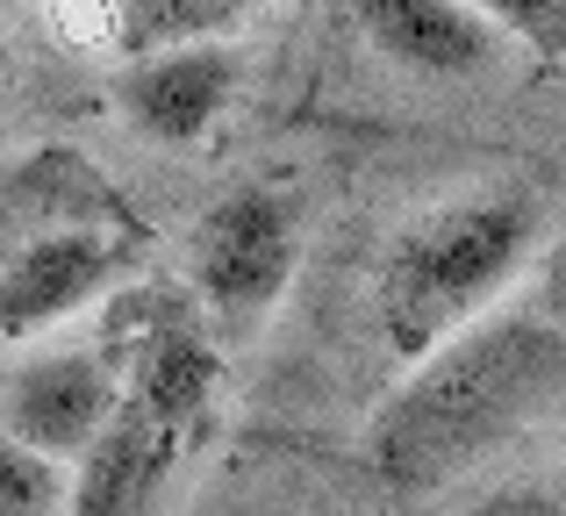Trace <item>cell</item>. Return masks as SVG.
<instances>
[{
	"label": "cell",
	"mask_w": 566,
	"mask_h": 516,
	"mask_svg": "<svg viewBox=\"0 0 566 516\" xmlns=\"http://www.w3.org/2000/svg\"><path fill=\"white\" fill-rule=\"evenodd\" d=\"M193 438L201 431H187L180 417H166V409H151L144 394L123 388L115 417L80 452V474L65 481V516H144L151 495L172 481V466L187 460Z\"/></svg>",
	"instance_id": "5b68a950"
},
{
	"label": "cell",
	"mask_w": 566,
	"mask_h": 516,
	"mask_svg": "<svg viewBox=\"0 0 566 516\" xmlns=\"http://www.w3.org/2000/svg\"><path fill=\"white\" fill-rule=\"evenodd\" d=\"M244 14V0H115V29L129 51H180V43H208L216 29H230Z\"/></svg>",
	"instance_id": "30bf717a"
},
{
	"label": "cell",
	"mask_w": 566,
	"mask_h": 516,
	"mask_svg": "<svg viewBox=\"0 0 566 516\" xmlns=\"http://www.w3.org/2000/svg\"><path fill=\"white\" fill-rule=\"evenodd\" d=\"M294 280V209L273 187H237L193 223V287L222 323H251Z\"/></svg>",
	"instance_id": "3957f363"
},
{
	"label": "cell",
	"mask_w": 566,
	"mask_h": 516,
	"mask_svg": "<svg viewBox=\"0 0 566 516\" xmlns=\"http://www.w3.org/2000/svg\"><path fill=\"white\" fill-rule=\"evenodd\" d=\"M538 252V201L524 187H473L409 215L374 273V316L401 359H423L495 308V294Z\"/></svg>",
	"instance_id": "7a4b0ae2"
},
{
	"label": "cell",
	"mask_w": 566,
	"mask_h": 516,
	"mask_svg": "<svg viewBox=\"0 0 566 516\" xmlns=\"http://www.w3.org/2000/svg\"><path fill=\"white\" fill-rule=\"evenodd\" d=\"M0 8H8V0H0Z\"/></svg>",
	"instance_id": "4fadbf2b"
},
{
	"label": "cell",
	"mask_w": 566,
	"mask_h": 516,
	"mask_svg": "<svg viewBox=\"0 0 566 516\" xmlns=\"http://www.w3.org/2000/svg\"><path fill=\"white\" fill-rule=\"evenodd\" d=\"M566 394V323L538 308H488L395 380L366 423L374 474L395 495H438Z\"/></svg>",
	"instance_id": "6da1fadb"
},
{
	"label": "cell",
	"mask_w": 566,
	"mask_h": 516,
	"mask_svg": "<svg viewBox=\"0 0 566 516\" xmlns=\"http://www.w3.org/2000/svg\"><path fill=\"white\" fill-rule=\"evenodd\" d=\"M123 402V380L94 359V351H51L29 359L8 388V438L43 460H80L101 438V423Z\"/></svg>",
	"instance_id": "8992f818"
},
{
	"label": "cell",
	"mask_w": 566,
	"mask_h": 516,
	"mask_svg": "<svg viewBox=\"0 0 566 516\" xmlns=\"http://www.w3.org/2000/svg\"><path fill=\"white\" fill-rule=\"evenodd\" d=\"M0 516H65V474H57V460L0 438Z\"/></svg>",
	"instance_id": "8fae6325"
},
{
	"label": "cell",
	"mask_w": 566,
	"mask_h": 516,
	"mask_svg": "<svg viewBox=\"0 0 566 516\" xmlns=\"http://www.w3.org/2000/svg\"><path fill=\"white\" fill-rule=\"evenodd\" d=\"M495 36L531 43L538 57H566V0H467Z\"/></svg>",
	"instance_id": "7c38bea8"
},
{
	"label": "cell",
	"mask_w": 566,
	"mask_h": 516,
	"mask_svg": "<svg viewBox=\"0 0 566 516\" xmlns=\"http://www.w3.org/2000/svg\"><path fill=\"white\" fill-rule=\"evenodd\" d=\"M237 94V51L222 43H180V51H151L123 80V115L151 144H201L216 129V115Z\"/></svg>",
	"instance_id": "52a82bcc"
},
{
	"label": "cell",
	"mask_w": 566,
	"mask_h": 516,
	"mask_svg": "<svg viewBox=\"0 0 566 516\" xmlns=\"http://www.w3.org/2000/svg\"><path fill=\"white\" fill-rule=\"evenodd\" d=\"M123 259H129L123 230L101 223H51L0 244V337H29L43 323L86 308L123 273Z\"/></svg>",
	"instance_id": "277c9868"
},
{
	"label": "cell",
	"mask_w": 566,
	"mask_h": 516,
	"mask_svg": "<svg viewBox=\"0 0 566 516\" xmlns=\"http://www.w3.org/2000/svg\"><path fill=\"white\" fill-rule=\"evenodd\" d=\"M359 29L380 57L423 80H467L495 65V29L467 0H359Z\"/></svg>",
	"instance_id": "ba28073f"
},
{
	"label": "cell",
	"mask_w": 566,
	"mask_h": 516,
	"mask_svg": "<svg viewBox=\"0 0 566 516\" xmlns=\"http://www.w3.org/2000/svg\"><path fill=\"white\" fill-rule=\"evenodd\" d=\"M129 394H144L151 409H166L187 431H201L208 402H216V351H208V337L187 330V323H166V330L144 345L137 373H129Z\"/></svg>",
	"instance_id": "9c48e42d"
}]
</instances>
